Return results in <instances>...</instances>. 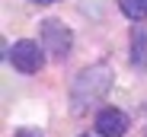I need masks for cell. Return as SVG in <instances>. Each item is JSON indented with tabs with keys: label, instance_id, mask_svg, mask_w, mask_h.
I'll list each match as a JSON object with an SVG mask.
<instances>
[{
	"label": "cell",
	"instance_id": "6da1fadb",
	"mask_svg": "<svg viewBox=\"0 0 147 137\" xmlns=\"http://www.w3.org/2000/svg\"><path fill=\"white\" fill-rule=\"evenodd\" d=\"M112 83H115V74H112L109 64L83 67V70L74 77V83H70V112L74 115H83L90 105L102 102L106 93L112 89Z\"/></svg>",
	"mask_w": 147,
	"mask_h": 137
},
{
	"label": "cell",
	"instance_id": "7a4b0ae2",
	"mask_svg": "<svg viewBox=\"0 0 147 137\" xmlns=\"http://www.w3.org/2000/svg\"><path fill=\"white\" fill-rule=\"evenodd\" d=\"M38 35H42V48L48 51V57H55V61H64L74 48V32L70 26H64L61 19L55 16H48L38 22Z\"/></svg>",
	"mask_w": 147,
	"mask_h": 137
},
{
	"label": "cell",
	"instance_id": "3957f363",
	"mask_svg": "<svg viewBox=\"0 0 147 137\" xmlns=\"http://www.w3.org/2000/svg\"><path fill=\"white\" fill-rule=\"evenodd\" d=\"M7 61L19 74H38L45 67V48L32 38H19L13 41V48H7Z\"/></svg>",
	"mask_w": 147,
	"mask_h": 137
},
{
	"label": "cell",
	"instance_id": "277c9868",
	"mask_svg": "<svg viewBox=\"0 0 147 137\" xmlns=\"http://www.w3.org/2000/svg\"><path fill=\"white\" fill-rule=\"evenodd\" d=\"M96 134L99 137H125L128 134V128H131V121H128V115L121 108H115V105H109V108H99L96 112Z\"/></svg>",
	"mask_w": 147,
	"mask_h": 137
},
{
	"label": "cell",
	"instance_id": "5b68a950",
	"mask_svg": "<svg viewBox=\"0 0 147 137\" xmlns=\"http://www.w3.org/2000/svg\"><path fill=\"white\" fill-rule=\"evenodd\" d=\"M131 64L147 70V26L131 29Z\"/></svg>",
	"mask_w": 147,
	"mask_h": 137
},
{
	"label": "cell",
	"instance_id": "8992f818",
	"mask_svg": "<svg viewBox=\"0 0 147 137\" xmlns=\"http://www.w3.org/2000/svg\"><path fill=\"white\" fill-rule=\"evenodd\" d=\"M118 10L125 13L131 22L141 26V22L147 19V0H118Z\"/></svg>",
	"mask_w": 147,
	"mask_h": 137
},
{
	"label": "cell",
	"instance_id": "52a82bcc",
	"mask_svg": "<svg viewBox=\"0 0 147 137\" xmlns=\"http://www.w3.org/2000/svg\"><path fill=\"white\" fill-rule=\"evenodd\" d=\"M13 137H45V131L42 128H19Z\"/></svg>",
	"mask_w": 147,
	"mask_h": 137
},
{
	"label": "cell",
	"instance_id": "ba28073f",
	"mask_svg": "<svg viewBox=\"0 0 147 137\" xmlns=\"http://www.w3.org/2000/svg\"><path fill=\"white\" fill-rule=\"evenodd\" d=\"M138 115H141V128H144V137H147V102L141 105V112H138Z\"/></svg>",
	"mask_w": 147,
	"mask_h": 137
},
{
	"label": "cell",
	"instance_id": "9c48e42d",
	"mask_svg": "<svg viewBox=\"0 0 147 137\" xmlns=\"http://www.w3.org/2000/svg\"><path fill=\"white\" fill-rule=\"evenodd\" d=\"M32 3H42L45 7V3H58V0H32Z\"/></svg>",
	"mask_w": 147,
	"mask_h": 137
},
{
	"label": "cell",
	"instance_id": "30bf717a",
	"mask_svg": "<svg viewBox=\"0 0 147 137\" xmlns=\"http://www.w3.org/2000/svg\"><path fill=\"white\" fill-rule=\"evenodd\" d=\"M80 137H90V134H80Z\"/></svg>",
	"mask_w": 147,
	"mask_h": 137
}]
</instances>
